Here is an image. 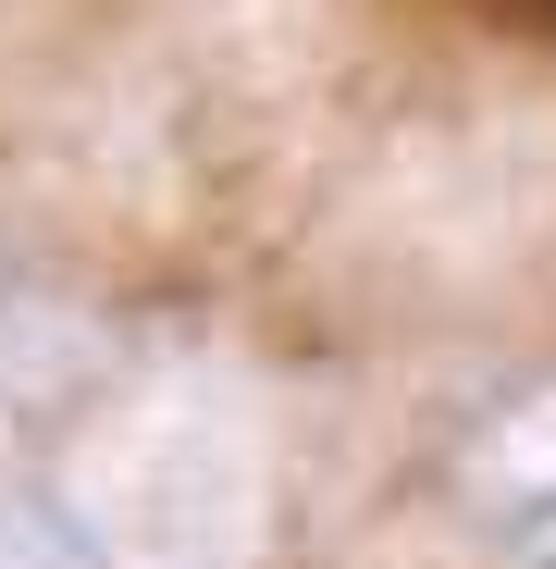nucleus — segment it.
Segmentation results:
<instances>
[{"instance_id": "f03ea898", "label": "nucleus", "mask_w": 556, "mask_h": 569, "mask_svg": "<svg viewBox=\"0 0 556 569\" xmlns=\"http://www.w3.org/2000/svg\"><path fill=\"white\" fill-rule=\"evenodd\" d=\"M519 446H532V483H519V508H507V520H519V557H532V569H556V409H544Z\"/></svg>"}, {"instance_id": "f257e3e1", "label": "nucleus", "mask_w": 556, "mask_h": 569, "mask_svg": "<svg viewBox=\"0 0 556 569\" xmlns=\"http://www.w3.org/2000/svg\"><path fill=\"white\" fill-rule=\"evenodd\" d=\"M0 569H100V545H87L74 508L26 496V508H0Z\"/></svg>"}]
</instances>
